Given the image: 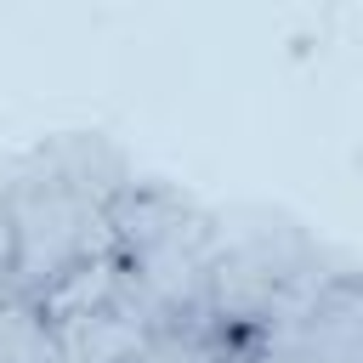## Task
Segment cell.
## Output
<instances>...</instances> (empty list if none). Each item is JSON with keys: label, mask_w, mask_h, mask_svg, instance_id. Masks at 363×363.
Instances as JSON below:
<instances>
[{"label": "cell", "mask_w": 363, "mask_h": 363, "mask_svg": "<svg viewBox=\"0 0 363 363\" xmlns=\"http://www.w3.org/2000/svg\"><path fill=\"white\" fill-rule=\"evenodd\" d=\"M221 238V210L164 176H136L113 204V244L96 284L142 335L199 329L210 301V261Z\"/></svg>", "instance_id": "6da1fadb"}, {"label": "cell", "mask_w": 363, "mask_h": 363, "mask_svg": "<svg viewBox=\"0 0 363 363\" xmlns=\"http://www.w3.org/2000/svg\"><path fill=\"white\" fill-rule=\"evenodd\" d=\"M335 267V250L284 210H221L210 261L204 335L233 357L255 352L267 329Z\"/></svg>", "instance_id": "7a4b0ae2"}, {"label": "cell", "mask_w": 363, "mask_h": 363, "mask_svg": "<svg viewBox=\"0 0 363 363\" xmlns=\"http://www.w3.org/2000/svg\"><path fill=\"white\" fill-rule=\"evenodd\" d=\"M6 199H11V221H17V267L6 295L34 301V306H57L62 295H74L79 284H91L108 261L113 244V204L51 176L45 164H34L28 153L6 170Z\"/></svg>", "instance_id": "3957f363"}, {"label": "cell", "mask_w": 363, "mask_h": 363, "mask_svg": "<svg viewBox=\"0 0 363 363\" xmlns=\"http://www.w3.org/2000/svg\"><path fill=\"white\" fill-rule=\"evenodd\" d=\"M255 357H267V363H363V255H335V267L267 329Z\"/></svg>", "instance_id": "277c9868"}, {"label": "cell", "mask_w": 363, "mask_h": 363, "mask_svg": "<svg viewBox=\"0 0 363 363\" xmlns=\"http://www.w3.org/2000/svg\"><path fill=\"white\" fill-rule=\"evenodd\" d=\"M119 363H233V352L199 329H170V335H142Z\"/></svg>", "instance_id": "5b68a950"}, {"label": "cell", "mask_w": 363, "mask_h": 363, "mask_svg": "<svg viewBox=\"0 0 363 363\" xmlns=\"http://www.w3.org/2000/svg\"><path fill=\"white\" fill-rule=\"evenodd\" d=\"M11 267H17V221H11V199L0 187V295L11 284Z\"/></svg>", "instance_id": "8992f818"}, {"label": "cell", "mask_w": 363, "mask_h": 363, "mask_svg": "<svg viewBox=\"0 0 363 363\" xmlns=\"http://www.w3.org/2000/svg\"><path fill=\"white\" fill-rule=\"evenodd\" d=\"M233 363H267V357H255V352H244V357H233Z\"/></svg>", "instance_id": "52a82bcc"}]
</instances>
